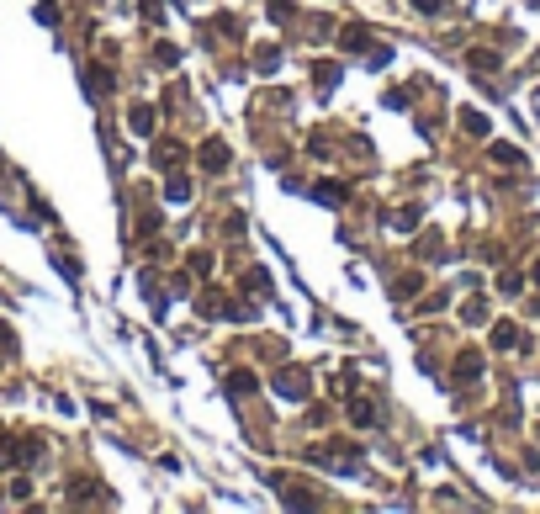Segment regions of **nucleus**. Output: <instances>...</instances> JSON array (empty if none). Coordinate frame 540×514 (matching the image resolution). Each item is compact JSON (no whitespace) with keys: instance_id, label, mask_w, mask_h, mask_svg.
I'll list each match as a JSON object with an SVG mask.
<instances>
[{"instance_id":"nucleus-1","label":"nucleus","mask_w":540,"mask_h":514,"mask_svg":"<svg viewBox=\"0 0 540 514\" xmlns=\"http://www.w3.org/2000/svg\"><path fill=\"white\" fill-rule=\"evenodd\" d=\"M201 164H207V170H222V164H228V154H222V143H207V154H201Z\"/></svg>"}]
</instances>
